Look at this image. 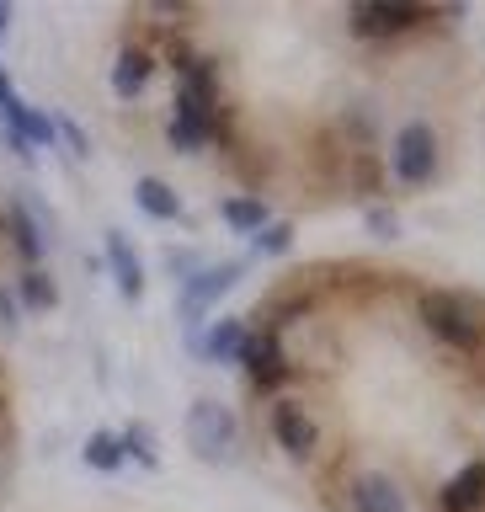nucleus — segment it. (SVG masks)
Returning a JSON list of instances; mask_svg holds the SVG:
<instances>
[{
  "label": "nucleus",
  "mask_w": 485,
  "mask_h": 512,
  "mask_svg": "<svg viewBox=\"0 0 485 512\" xmlns=\"http://www.w3.org/2000/svg\"><path fill=\"white\" fill-rule=\"evenodd\" d=\"M416 320L448 352H480L485 347V299L464 294V288H432V294H422L416 299Z\"/></svg>",
  "instance_id": "nucleus-1"
},
{
  "label": "nucleus",
  "mask_w": 485,
  "mask_h": 512,
  "mask_svg": "<svg viewBox=\"0 0 485 512\" xmlns=\"http://www.w3.org/2000/svg\"><path fill=\"white\" fill-rule=\"evenodd\" d=\"M187 448L198 464H230L240 448V422L219 395H198L187 406Z\"/></svg>",
  "instance_id": "nucleus-2"
},
{
  "label": "nucleus",
  "mask_w": 485,
  "mask_h": 512,
  "mask_svg": "<svg viewBox=\"0 0 485 512\" xmlns=\"http://www.w3.org/2000/svg\"><path fill=\"white\" fill-rule=\"evenodd\" d=\"M443 166V144H438V128L427 118H406L390 139V176L400 187H427Z\"/></svg>",
  "instance_id": "nucleus-3"
},
{
  "label": "nucleus",
  "mask_w": 485,
  "mask_h": 512,
  "mask_svg": "<svg viewBox=\"0 0 485 512\" xmlns=\"http://www.w3.org/2000/svg\"><path fill=\"white\" fill-rule=\"evenodd\" d=\"M427 22H432L427 6H400V0H363V6L347 11V27L358 32L363 43H400Z\"/></svg>",
  "instance_id": "nucleus-4"
},
{
  "label": "nucleus",
  "mask_w": 485,
  "mask_h": 512,
  "mask_svg": "<svg viewBox=\"0 0 485 512\" xmlns=\"http://www.w3.org/2000/svg\"><path fill=\"white\" fill-rule=\"evenodd\" d=\"M235 368H246V379H251V395H278L288 379H294V358H288V347H283V336L272 331V326H256L246 336V347H240V363Z\"/></svg>",
  "instance_id": "nucleus-5"
},
{
  "label": "nucleus",
  "mask_w": 485,
  "mask_h": 512,
  "mask_svg": "<svg viewBox=\"0 0 485 512\" xmlns=\"http://www.w3.org/2000/svg\"><path fill=\"white\" fill-rule=\"evenodd\" d=\"M246 278V262H203L192 278L182 283V299H176V315H182L187 331H203V315L230 294V288Z\"/></svg>",
  "instance_id": "nucleus-6"
},
{
  "label": "nucleus",
  "mask_w": 485,
  "mask_h": 512,
  "mask_svg": "<svg viewBox=\"0 0 485 512\" xmlns=\"http://www.w3.org/2000/svg\"><path fill=\"white\" fill-rule=\"evenodd\" d=\"M267 432H272V443L283 448V459H294V464H310L315 448H320V422H315V411L304 406L299 395H278V400H272Z\"/></svg>",
  "instance_id": "nucleus-7"
},
{
  "label": "nucleus",
  "mask_w": 485,
  "mask_h": 512,
  "mask_svg": "<svg viewBox=\"0 0 485 512\" xmlns=\"http://www.w3.org/2000/svg\"><path fill=\"white\" fill-rule=\"evenodd\" d=\"M219 112H224V107H208V102H198V96H187V91H171V118H166V139H171V150H182V155H203L208 144H214V123H219Z\"/></svg>",
  "instance_id": "nucleus-8"
},
{
  "label": "nucleus",
  "mask_w": 485,
  "mask_h": 512,
  "mask_svg": "<svg viewBox=\"0 0 485 512\" xmlns=\"http://www.w3.org/2000/svg\"><path fill=\"white\" fill-rule=\"evenodd\" d=\"M347 507L352 512H416L406 480H400L395 470H363V475H352Z\"/></svg>",
  "instance_id": "nucleus-9"
},
{
  "label": "nucleus",
  "mask_w": 485,
  "mask_h": 512,
  "mask_svg": "<svg viewBox=\"0 0 485 512\" xmlns=\"http://www.w3.org/2000/svg\"><path fill=\"white\" fill-rule=\"evenodd\" d=\"M246 336H251V326L246 320H235V315H224V320H214V326H203V331H192V342H187V352L198 363H240V347H246Z\"/></svg>",
  "instance_id": "nucleus-10"
},
{
  "label": "nucleus",
  "mask_w": 485,
  "mask_h": 512,
  "mask_svg": "<svg viewBox=\"0 0 485 512\" xmlns=\"http://www.w3.org/2000/svg\"><path fill=\"white\" fill-rule=\"evenodd\" d=\"M0 230H6V240L16 246V256H22V267H43L48 246H43V214H38V208L22 203V198H11L6 214H0Z\"/></svg>",
  "instance_id": "nucleus-11"
},
{
  "label": "nucleus",
  "mask_w": 485,
  "mask_h": 512,
  "mask_svg": "<svg viewBox=\"0 0 485 512\" xmlns=\"http://www.w3.org/2000/svg\"><path fill=\"white\" fill-rule=\"evenodd\" d=\"M150 80H155V48L150 43H123L112 54V96L134 102V96H144Z\"/></svg>",
  "instance_id": "nucleus-12"
},
{
  "label": "nucleus",
  "mask_w": 485,
  "mask_h": 512,
  "mask_svg": "<svg viewBox=\"0 0 485 512\" xmlns=\"http://www.w3.org/2000/svg\"><path fill=\"white\" fill-rule=\"evenodd\" d=\"M107 272H112V283H118V294L128 304H139L144 299V262H139V251H134V240H128L123 230H107Z\"/></svg>",
  "instance_id": "nucleus-13"
},
{
  "label": "nucleus",
  "mask_w": 485,
  "mask_h": 512,
  "mask_svg": "<svg viewBox=\"0 0 485 512\" xmlns=\"http://www.w3.org/2000/svg\"><path fill=\"white\" fill-rule=\"evenodd\" d=\"M0 123H6V134L22 139L27 150H38V144H59V139H54V112L27 107L22 96H11V102L0 107Z\"/></svg>",
  "instance_id": "nucleus-14"
},
{
  "label": "nucleus",
  "mask_w": 485,
  "mask_h": 512,
  "mask_svg": "<svg viewBox=\"0 0 485 512\" xmlns=\"http://www.w3.org/2000/svg\"><path fill=\"white\" fill-rule=\"evenodd\" d=\"M11 294H16V304H22V315H48L59 304V283H54L48 267H22L16 283H11Z\"/></svg>",
  "instance_id": "nucleus-15"
},
{
  "label": "nucleus",
  "mask_w": 485,
  "mask_h": 512,
  "mask_svg": "<svg viewBox=\"0 0 485 512\" xmlns=\"http://www.w3.org/2000/svg\"><path fill=\"white\" fill-rule=\"evenodd\" d=\"M443 512H485V459L464 464V470L443 486Z\"/></svg>",
  "instance_id": "nucleus-16"
},
{
  "label": "nucleus",
  "mask_w": 485,
  "mask_h": 512,
  "mask_svg": "<svg viewBox=\"0 0 485 512\" xmlns=\"http://www.w3.org/2000/svg\"><path fill=\"white\" fill-rule=\"evenodd\" d=\"M134 203H139V214H150V219H182V192H176L171 182H160V176H139L134 182Z\"/></svg>",
  "instance_id": "nucleus-17"
},
{
  "label": "nucleus",
  "mask_w": 485,
  "mask_h": 512,
  "mask_svg": "<svg viewBox=\"0 0 485 512\" xmlns=\"http://www.w3.org/2000/svg\"><path fill=\"white\" fill-rule=\"evenodd\" d=\"M219 214H224V224H230V230H240V235H256V230H267V224H272V208H267L262 198H246V192H240V198H224Z\"/></svg>",
  "instance_id": "nucleus-18"
},
{
  "label": "nucleus",
  "mask_w": 485,
  "mask_h": 512,
  "mask_svg": "<svg viewBox=\"0 0 485 512\" xmlns=\"http://www.w3.org/2000/svg\"><path fill=\"white\" fill-rule=\"evenodd\" d=\"M80 459H86V470L118 475V470H123V443H118V432H91L86 448H80Z\"/></svg>",
  "instance_id": "nucleus-19"
},
{
  "label": "nucleus",
  "mask_w": 485,
  "mask_h": 512,
  "mask_svg": "<svg viewBox=\"0 0 485 512\" xmlns=\"http://www.w3.org/2000/svg\"><path fill=\"white\" fill-rule=\"evenodd\" d=\"M118 443H123V459H139V470H160V448H155V432L144 427V422H128L118 432Z\"/></svg>",
  "instance_id": "nucleus-20"
},
{
  "label": "nucleus",
  "mask_w": 485,
  "mask_h": 512,
  "mask_svg": "<svg viewBox=\"0 0 485 512\" xmlns=\"http://www.w3.org/2000/svg\"><path fill=\"white\" fill-rule=\"evenodd\" d=\"M54 139H59L75 160H91V139H86V128H80L70 112H54Z\"/></svg>",
  "instance_id": "nucleus-21"
},
{
  "label": "nucleus",
  "mask_w": 485,
  "mask_h": 512,
  "mask_svg": "<svg viewBox=\"0 0 485 512\" xmlns=\"http://www.w3.org/2000/svg\"><path fill=\"white\" fill-rule=\"evenodd\" d=\"M288 246H294V230H288V224H267V230L251 235V256H283Z\"/></svg>",
  "instance_id": "nucleus-22"
},
{
  "label": "nucleus",
  "mask_w": 485,
  "mask_h": 512,
  "mask_svg": "<svg viewBox=\"0 0 485 512\" xmlns=\"http://www.w3.org/2000/svg\"><path fill=\"white\" fill-rule=\"evenodd\" d=\"M22 331V304H16V294H11V283H0V336H11Z\"/></svg>",
  "instance_id": "nucleus-23"
},
{
  "label": "nucleus",
  "mask_w": 485,
  "mask_h": 512,
  "mask_svg": "<svg viewBox=\"0 0 485 512\" xmlns=\"http://www.w3.org/2000/svg\"><path fill=\"white\" fill-rule=\"evenodd\" d=\"M203 262H198V251H166V272H171V278H192V272H198Z\"/></svg>",
  "instance_id": "nucleus-24"
},
{
  "label": "nucleus",
  "mask_w": 485,
  "mask_h": 512,
  "mask_svg": "<svg viewBox=\"0 0 485 512\" xmlns=\"http://www.w3.org/2000/svg\"><path fill=\"white\" fill-rule=\"evenodd\" d=\"M368 230L374 235H400V219L390 214V208H374V214H368Z\"/></svg>",
  "instance_id": "nucleus-25"
},
{
  "label": "nucleus",
  "mask_w": 485,
  "mask_h": 512,
  "mask_svg": "<svg viewBox=\"0 0 485 512\" xmlns=\"http://www.w3.org/2000/svg\"><path fill=\"white\" fill-rule=\"evenodd\" d=\"M11 96H16V91H11V75H6V64H0V107H6Z\"/></svg>",
  "instance_id": "nucleus-26"
},
{
  "label": "nucleus",
  "mask_w": 485,
  "mask_h": 512,
  "mask_svg": "<svg viewBox=\"0 0 485 512\" xmlns=\"http://www.w3.org/2000/svg\"><path fill=\"white\" fill-rule=\"evenodd\" d=\"M6 27H11V6H0V38H6Z\"/></svg>",
  "instance_id": "nucleus-27"
},
{
  "label": "nucleus",
  "mask_w": 485,
  "mask_h": 512,
  "mask_svg": "<svg viewBox=\"0 0 485 512\" xmlns=\"http://www.w3.org/2000/svg\"><path fill=\"white\" fill-rule=\"evenodd\" d=\"M0 411H6V390H0Z\"/></svg>",
  "instance_id": "nucleus-28"
}]
</instances>
